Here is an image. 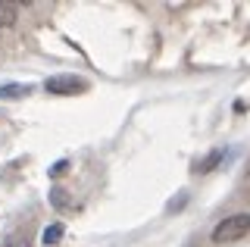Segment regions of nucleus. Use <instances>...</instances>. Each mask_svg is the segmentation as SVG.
<instances>
[{"label":"nucleus","mask_w":250,"mask_h":247,"mask_svg":"<svg viewBox=\"0 0 250 247\" xmlns=\"http://www.w3.org/2000/svg\"><path fill=\"white\" fill-rule=\"evenodd\" d=\"M250 235V213H234L213 228V244H234Z\"/></svg>","instance_id":"nucleus-1"},{"label":"nucleus","mask_w":250,"mask_h":247,"mask_svg":"<svg viewBox=\"0 0 250 247\" xmlns=\"http://www.w3.org/2000/svg\"><path fill=\"white\" fill-rule=\"evenodd\" d=\"M44 91H47V94L69 97V94H78V91H88V82L75 79V75H53V79L44 82Z\"/></svg>","instance_id":"nucleus-2"},{"label":"nucleus","mask_w":250,"mask_h":247,"mask_svg":"<svg viewBox=\"0 0 250 247\" xmlns=\"http://www.w3.org/2000/svg\"><path fill=\"white\" fill-rule=\"evenodd\" d=\"M219 163H222V150H213L209 157H203V160L194 163V172H213Z\"/></svg>","instance_id":"nucleus-3"},{"label":"nucleus","mask_w":250,"mask_h":247,"mask_svg":"<svg viewBox=\"0 0 250 247\" xmlns=\"http://www.w3.org/2000/svg\"><path fill=\"white\" fill-rule=\"evenodd\" d=\"M69 191H62V188H50V204L57 206V210H72V200L66 197Z\"/></svg>","instance_id":"nucleus-4"},{"label":"nucleus","mask_w":250,"mask_h":247,"mask_svg":"<svg viewBox=\"0 0 250 247\" xmlns=\"http://www.w3.org/2000/svg\"><path fill=\"white\" fill-rule=\"evenodd\" d=\"M13 22H16V3L0 0V25H13Z\"/></svg>","instance_id":"nucleus-5"},{"label":"nucleus","mask_w":250,"mask_h":247,"mask_svg":"<svg viewBox=\"0 0 250 247\" xmlns=\"http://www.w3.org/2000/svg\"><path fill=\"white\" fill-rule=\"evenodd\" d=\"M60 238H62V226H60V222H53V226H47V228H44V235H41V241H44L47 247H50V244H57V241H60Z\"/></svg>","instance_id":"nucleus-6"},{"label":"nucleus","mask_w":250,"mask_h":247,"mask_svg":"<svg viewBox=\"0 0 250 247\" xmlns=\"http://www.w3.org/2000/svg\"><path fill=\"white\" fill-rule=\"evenodd\" d=\"M28 84H3L0 88V97H22V94H28Z\"/></svg>","instance_id":"nucleus-7"},{"label":"nucleus","mask_w":250,"mask_h":247,"mask_svg":"<svg viewBox=\"0 0 250 247\" xmlns=\"http://www.w3.org/2000/svg\"><path fill=\"white\" fill-rule=\"evenodd\" d=\"M66 169H69V163H66V160H60V163H53V166H50V175H53V179H60Z\"/></svg>","instance_id":"nucleus-8"},{"label":"nucleus","mask_w":250,"mask_h":247,"mask_svg":"<svg viewBox=\"0 0 250 247\" xmlns=\"http://www.w3.org/2000/svg\"><path fill=\"white\" fill-rule=\"evenodd\" d=\"M6 247H31V244H28V238H25V235H13Z\"/></svg>","instance_id":"nucleus-9"}]
</instances>
